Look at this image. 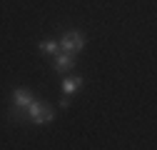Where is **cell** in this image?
I'll return each mask as SVG.
<instances>
[{
  "label": "cell",
  "instance_id": "cell-1",
  "mask_svg": "<svg viewBox=\"0 0 157 150\" xmlns=\"http://www.w3.org/2000/svg\"><path fill=\"white\" fill-rule=\"evenodd\" d=\"M25 118H28L30 123H35V125H48V123H52L55 112H52V108H50L48 103L33 98V103L25 108Z\"/></svg>",
  "mask_w": 157,
  "mask_h": 150
},
{
  "label": "cell",
  "instance_id": "cell-3",
  "mask_svg": "<svg viewBox=\"0 0 157 150\" xmlns=\"http://www.w3.org/2000/svg\"><path fill=\"white\" fill-rule=\"evenodd\" d=\"M52 68H55V73H67V70H72L75 68V55H70V53H57V58H55V63H52Z\"/></svg>",
  "mask_w": 157,
  "mask_h": 150
},
{
  "label": "cell",
  "instance_id": "cell-6",
  "mask_svg": "<svg viewBox=\"0 0 157 150\" xmlns=\"http://www.w3.org/2000/svg\"><path fill=\"white\" fill-rule=\"evenodd\" d=\"M40 53L57 55V53H60V43H57V40H43V43H40Z\"/></svg>",
  "mask_w": 157,
  "mask_h": 150
},
{
  "label": "cell",
  "instance_id": "cell-5",
  "mask_svg": "<svg viewBox=\"0 0 157 150\" xmlns=\"http://www.w3.org/2000/svg\"><path fill=\"white\" fill-rule=\"evenodd\" d=\"M80 85H85V80L80 75H72V78H63V95H72V93L80 90Z\"/></svg>",
  "mask_w": 157,
  "mask_h": 150
},
{
  "label": "cell",
  "instance_id": "cell-2",
  "mask_svg": "<svg viewBox=\"0 0 157 150\" xmlns=\"http://www.w3.org/2000/svg\"><path fill=\"white\" fill-rule=\"evenodd\" d=\"M57 43H60V50H65V53H70V55H77V53L85 50L87 38H85L80 30H67Z\"/></svg>",
  "mask_w": 157,
  "mask_h": 150
},
{
  "label": "cell",
  "instance_id": "cell-4",
  "mask_svg": "<svg viewBox=\"0 0 157 150\" xmlns=\"http://www.w3.org/2000/svg\"><path fill=\"white\" fill-rule=\"evenodd\" d=\"M33 103V93L30 90H25V88H17L15 93H13V105H15V110H23L25 112V108Z\"/></svg>",
  "mask_w": 157,
  "mask_h": 150
}]
</instances>
